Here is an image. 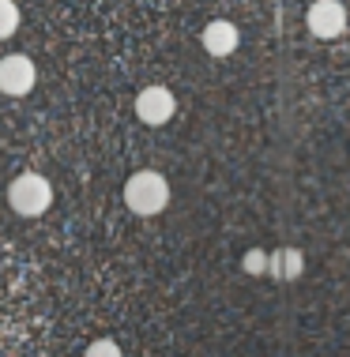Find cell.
<instances>
[{
  "mask_svg": "<svg viewBox=\"0 0 350 357\" xmlns=\"http://www.w3.org/2000/svg\"><path fill=\"white\" fill-rule=\"evenodd\" d=\"M305 26H309V34H313V38H320V42L343 38V31H347V8L339 4V0H316V4H309V12H305Z\"/></svg>",
  "mask_w": 350,
  "mask_h": 357,
  "instance_id": "5b68a950",
  "label": "cell"
},
{
  "mask_svg": "<svg viewBox=\"0 0 350 357\" xmlns=\"http://www.w3.org/2000/svg\"><path fill=\"white\" fill-rule=\"evenodd\" d=\"M177 113V98H173L170 86H143L140 94H136V117H140L147 128H162V124H170V117Z\"/></svg>",
  "mask_w": 350,
  "mask_h": 357,
  "instance_id": "277c9868",
  "label": "cell"
},
{
  "mask_svg": "<svg viewBox=\"0 0 350 357\" xmlns=\"http://www.w3.org/2000/svg\"><path fill=\"white\" fill-rule=\"evenodd\" d=\"M200 45H203V53H211V56H230L241 45V34L230 19H211L200 34Z\"/></svg>",
  "mask_w": 350,
  "mask_h": 357,
  "instance_id": "8992f818",
  "label": "cell"
},
{
  "mask_svg": "<svg viewBox=\"0 0 350 357\" xmlns=\"http://www.w3.org/2000/svg\"><path fill=\"white\" fill-rule=\"evenodd\" d=\"M34 79H38V68L27 53H8L0 56V94L8 98H23V94L34 91Z\"/></svg>",
  "mask_w": 350,
  "mask_h": 357,
  "instance_id": "3957f363",
  "label": "cell"
},
{
  "mask_svg": "<svg viewBox=\"0 0 350 357\" xmlns=\"http://www.w3.org/2000/svg\"><path fill=\"white\" fill-rule=\"evenodd\" d=\"M83 357H124V354H121V346H117L113 339H94L83 350Z\"/></svg>",
  "mask_w": 350,
  "mask_h": 357,
  "instance_id": "30bf717a",
  "label": "cell"
},
{
  "mask_svg": "<svg viewBox=\"0 0 350 357\" xmlns=\"http://www.w3.org/2000/svg\"><path fill=\"white\" fill-rule=\"evenodd\" d=\"M170 204V181L159 169H140L124 181V207L140 218L162 215V207Z\"/></svg>",
  "mask_w": 350,
  "mask_h": 357,
  "instance_id": "6da1fadb",
  "label": "cell"
},
{
  "mask_svg": "<svg viewBox=\"0 0 350 357\" xmlns=\"http://www.w3.org/2000/svg\"><path fill=\"white\" fill-rule=\"evenodd\" d=\"M241 267H245V275H252V278L268 275V252L264 248H249V252L241 256Z\"/></svg>",
  "mask_w": 350,
  "mask_h": 357,
  "instance_id": "9c48e42d",
  "label": "cell"
},
{
  "mask_svg": "<svg viewBox=\"0 0 350 357\" xmlns=\"http://www.w3.org/2000/svg\"><path fill=\"white\" fill-rule=\"evenodd\" d=\"M301 271H305L301 248H275V252H268V278H275V282H294V278H301Z\"/></svg>",
  "mask_w": 350,
  "mask_h": 357,
  "instance_id": "52a82bcc",
  "label": "cell"
},
{
  "mask_svg": "<svg viewBox=\"0 0 350 357\" xmlns=\"http://www.w3.org/2000/svg\"><path fill=\"white\" fill-rule=\"evenodd\" d=\"M19 31V8L15 0H0V42Z\"/></svg>",
  "mask_w": 350,
  "mask_h": 357,
  "instance_id": "ba28073f",
  "label": "cell"
},
{
  "mask_svg": "<svg viewBox=\"0 0 350 357\" xmlns=\"http://www.w3.org/2000/svg\"><path fill=\"white\" fill-rule=\"evenodd\" d=\"M8 207L15 211L19 218H38L53 207V185L42 177V173H23L8 185Z\"/></svg>",
  "mask_w": 350,
  "mask_h": 357,
  "instance_id": "7a4b0ae2",
  "label": "cell"
}]
</instances>
